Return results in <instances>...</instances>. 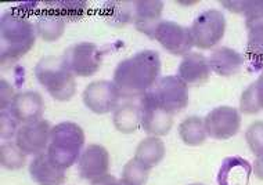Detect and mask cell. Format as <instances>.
Returning a JSON list of instances; mask_svg holds the SVG:
<instances>
[{
    "mask_svg": "<svg viewBox=\"0 0 263 185\" xmlns=\"http://www.w3.org/2000/svg\"><path fill=\"white\" fill-rule=\"evenodd\" d=\"M9 111L18 123L36 122L45 112V99L37 91H21L14 95Z\"/></svg>",
    "mask_w": 263,
    "mask_h": 185,
    "instance_id": "obj_14",
    "label": "cell"
},
{
    "mask_svg": "<svg viewBox=\"0 0 263 185\" xmlns=\"http://www.w3.org/2000/svg\"><path fill=\"white\" fill-rule=\"evenodd\" d=\"M190 185H204V184H190Z\"/></svg>",
    "mask_w": 263,
    "mask_h": 185,
    "instance_id": "obj_33",
    "label": "cell"
},
{
    "mask_svg": "<svg viewBox=\"0 0 263 185\" xmlns=\"http://www.w3.org/2000/svg\"><path fill=\"white\" fill-rule=\"evenodd\" d=\"M148 94L173 115L183 111L189 105V85L173 75L158 79Z\"/></svg>",
    "mask_w": 263,
    "mask_h": 185,
    "instance_id": "obj_7",
    "label": "cell"
},
{
    "mask_svg": "<svg viewBox=\"0 0 263 185\" xmlns=\"http://www.w3.org/2000/svg\"><path fill=\"white\" fill-rule=\"evenodd\" d=\"M205 130L213 140H229L241 129V113L233 107H218L205 116Z\"/></svg>",
    "mask_w": 263,
    "mask_h": 185,
    "instance_id": "obj_10",
    "label": "cell"
},
{
    "mask_svg": "<svg viewBox=\"0 0 263 185\" xmlns=\"http://www.w3.org/2000/svg\"><path fill=\"white\" fill-rule=\"evenodd\" d=\"M63 59L75 76L90 77L101 68L103 53L95 43L81 42L65 50Z\"/></svg>",
    "mask_w": 263,
    "mask_h": 185,
    "instance_id": "obj_6",
    "label": "cell"
},
{
    "mask_svg": "<svg viewBox=\"0 0 263 185\" xmlns=\"http://www.w3.org/2000/svg\"><path fill=\"white\" fill-rule=\"evenodd\" d=\"M226 32V18L222 11L209 9L198 14L190 27L193 45L201 50L212 49L222 40Z\"/></svg>",
    "mask_w": 263,
    "mask_h": 185,
    "instance_id": "obj_5",
    "label": "cell"
},
{
    "mask_svg": "<svg viewBox=\"0 0 263 185\" xmlns=\"http://www.w3.org/2000/svg\"><path fill=\"white\" fill-rule=\"evenodd\" d=\"M141 127L151 137L166 136L173 126V113L159 105L148 93L141 97Z\"/></svg>",
    "mask_w": 263,
    "mask_h": 185,
    "instance_id": "obj_12",
    "label": "cell"
},
{
    "mask_svg": "<svg viewBox=\"0 0 263 185\" xmlns=\"http://www.w3.org/2000/svg\"><path fill=\"white\" fill-rule=\"evenodd\" d=\"M250 89L254 94V98L256 101L259 111L263 109V73L258 77V80L254 81L252 85H250Z\"/></svg>",
    "mask_w": 263,
    "mask_h": 185,
    "instance_id": "obj_29",
    "label": "cell"
},
{
    "mask_svg": "<svg viewBox=\"0 0 263 185\" xmlns=\"http://www.w3.org/2000/svg\"><path fill=\"white\" fill-rule=\"evenodd\" d=\"M166 148L163 141L159 137H147L137 145L135 158L140 163H143L147 169H153L161 163L165 156Z\"/></svg>",
    "mask_w": 263,
    "mask_h": 185,
    "instance_id": "obj_21",
    "label": "cell"
},
{
    "mask_svg": "<svg viewBox=\"0 0 263 185\" xmlns=\"http://www.w3.org/2000/svg\"><path fill=\"white\" fill-rule=\"evenodd\" d=\"M20 123L13 117L10 111H2V138L10 141L17 136Z\"/></svg>",
    "mask_w": 263,
    "mask_h": 185,
    "instance_id": "obj_28",
    "label": "cell"
},
{
    "mask_svg": "<svg viewBox=\"0 0 263 185\" xmlns=\"http://www.w3.org/2000/svg\"><path fill=\"white\" fill-rule=\"evenodd\" d=\"M211 72L212 69L209 65V59L205 55L200 53H189L179 64L177 76L187 85L198 86L209 80Z\"/></svg>",
    "mask_w": 263,
    "mask_h": 185,
    "instance_id": "obj_16",
    "label": "cell"
},
{
    "mask_svg": "<svg viewBox=\"0 0 263 185\" xmlns=\"http://www.w3.org/2000/svg\"><path fill=\"white\" fill-rule=\"evenodd\" d=\"M248 29L247 57L251 64V71H263V23L251 25Z\"/></svg>",
    "mask_w": 263,
    "mask_h": 185,
    "instance_id": "obj_22",
    "label": "cell"
},
{
    "mask_svg": "<svg viewBox=\"0 0 263 185\" xmlns=\"http://www.w3.org/2000/svg\"><path fill=\"white\" fill-rule=\"evenodd\" d=\"M133 6V18L132 23L139 32L144 33L145 36L154 39L155 29L162 21L163 3L162 2H132Z\"/></svg>",
    "mask_w": 263,
    "mask_h": 185,
    "instance_id": "obj_15",
    "label": "cell"
},
{
    "mask_svg": "<svg viewBox=\"0 0 263 185\" xmlns=\"http://www.w3.org/2000/svg\"><path fill=\"white\" fill-rule=\"evenodd\" d=\"M242 15L245 17V27L250 28L251 25L263 23V0H244Z\"/></svg>",
    "mask_w": 263,
    "mask_h": 185,
    "instance_id": "obj_27",
    "label": "cell"
},
{
    "mask_svg": "<svg viewBox=\"0 0 263 185\" xmlns=\"http://www.w3.org/2000/svg\"><path fill=\"white\" fill-rule=\"evenodd\" d=\"M254 174L258 180L263 181V154L256 156L254 162Z\"/></svg>",
    "mask_w": 263,
    "mask_h": 185,
    "instance_id": "obj_32",
    "label": "cell"
},
{
    "mask_svg": "<svg viewBox=\"0 0 263 185\" xmlns=\"http://www.w3.org/2000/svg\"><path fill=\"white\" fill-rule=\"evenodd\" d=\"M109 154L108 151L99 144L87 145L83 149L78 160V172L83 180L95 181L108 174Z\"/></svg>",
    "mask_w": 263,
    "mask_h": 185,
    "instance_id": "obj_13",
    "label": "cell"
},
{
    "mask_svg": "<svg viewBox=\"0 0 263 185\" xmlns=\"http://www.w3.org/2000/svg\"><path fill=\"white\" fill-rule=\"evenodd\" d=\"M29 174L39 185H63L65 181V170L51 162L47 152L33 158L29 165Z\"/></svg>",
    "mask_w": 263,
    "mask_h": 185,
    "instance_id": "obj_17",
    "label": "cell"
},
{
    "mask_svg": "<svg viewBox=\"0 0 263 185\" xmlns=\"http://www.w3.org/2000/svg\"><path fill=\"white\" fill-rule=\"evenodd\" d=\"M148 173L150 169H147L136 158H133L123 167L122 180L129 185H145L148 180Z\"/></svg>",
    "mask_w": 263,
    "mask_h": 185,
    "instance_id": "obj_25",
    "label": "cell"
},
{
    "mask_svg": "<svg viewBox=\"0 0 263 185\" xmlns=\"http://www.w3.org/2000/svg\"><path fill=\"white\" fill-rule=\"evenodd\" d=\"M13 87L6 80H2V111H7L14 98Z\"/></svg>",
    "mask_w": 263,
    "mask_h": 185,
    "instance_id": "obj_30",
    "label": "cell"
},
{
    "mask_svg": "<svg viewBox=\"0 0 263 185\" xmlns=\"http://www.w3.org/2000/svg\"><path fill=\"white\" fill-rule=\"evenodd\" d=\"M0 162H2V166L7 170H20L27 163V154H24L15 142L7 141L2 144Z\"/></svg>",
    "mask_w": 263,
    "mask_h": 185,
    "instance_id": "obj_24",
    "label": "cell"
},
{
    "mask_svg": "<svg viewBox=\"0 0 263 185\" xmlns=\"http://www.w3.org/2000/svg\"><path fill=\"white\" fill-rule=\"evenodd\" d=\"M85 133L79 125L73 122H61L51 129L47 155L51 162L67 170L78 163L85 148Z\"/></svg>",
    "mask_w": 263,
    "mask_h": 185,
    "instance_id": "obj_3",
    "label": "cell"
},
{
    "mask_svg": "<svg viewBox=\"0 0 263 185\" xmlns=\"http://www.w3.org/2000/svg\"><path fill=\"white\" fill-rule=\"evenodd\" d=\"M35 25L21 14L7 13L0 21L2 65L10 67L32 50L36 40Z\"/></svg>",
    "mask_w": 263,
    "mask_h": 185,
    "instance_id": "obj_2",
    "label": "cell"
},
{
    "mask_svg": "<svg viewBox=\"0 0 263 185\" xmlns=\"http://www.w3.org/2000/svg\"><path fill=\"white\" fill-rule=\"evenodd\" d=\"M161 73V58L157 51L143 50L121 61L114 72V83L121 98L143 97L154 87Z\"/></svg>",
    "mask_w": 263,
    "mask_h": 185,
    "instance_id": "obj_1",
    "label": "cell"
},
{
    "mask_svg": "<svg viewBox=\"0 0 263 185\" xmlns=\"http://www.w3.org/2000/svg\"><path fill=\"white\" fill-rule=\"evenodd\" d=\"M39 85L57 101H69L77 93V80L63 57H43L35 67Z\"/></svg>",
    "mask_w": 263,
    "mask_h": 185,
    "instance_id": "obj_4",
    "label": "cell"
},
{
    "mask_svg": "<svg viewBox=\"0 0 263 185\" xmlns=\"http://www.w3.org/2000/svg\"><path fill=\"white\" fill-rule=\"evenodd\" d=\"M83 104L93 113L104 115V113L114 112L119 105L118 87L111 80H97L91 81L90 85L83 90L82 94Z\"/></svg>",
    "mask_w": 263,
    "mask_h": 185,
    "instance_id": "obj_8",
    "label": "cell"
},
{
    "mask_svg": "<svg viewBox=\"0 0 263 185\" xmlns=\"http://www.w3.org/2000/svg\"><path fill=\"white\" fill-rule=\"evenodd\" d=\"M154 40L158 42L168 53L176 57H184L191 53L190 50L194 46L191 39L190 28L166 19L158 24L154 33Z\"/></svg>",
    "mask_w": 263,
    "mask_h": 185,
    "instance_id": "obj_9",
    "label": "cell"
},
{
    "mask_svg": "<svg viewBox=\"0 0 263 185\" xmlns=\"http://www.w3.org/2000/svg\"><path fill=\"white\" fill-rule=\"evenodd\" d=\"M51 129L53 127L49 120H45V119L25 123L23 126H20L14 142L18 145V148L24 154L37 156L49 148Z\"/></svg>",
    "mask_w": 263,
    "mask_h": 185,
    "instance_id": "obj_11",
    "label": "cell"
},
{
    "mask_svg": "<svg viewBox=\"0 0 263 185\" xmlns=\"http://www.w3.org/2000/svg\"><path fill=\"white\" fill-rule=\"evenodd\" d=\"M90 185H129V184L125 182L122 178L118 180V178H115V177L111 176V174L108 173V174H105V176L97 178V180L91 181Z\"/></svg>",
    "mask_w": 263,
    "mask_h": 185,
    "instance_id": "obj_31",
    "label": "cell"
},
{
    "mask_svg": "<svg viewBox=\"0 0 263 185\" xmlns=\"http://www.w3.org/2000/svg\"><path fill=\"white\" fill-rule=\"evenodd\" d=\"M114 126L123 134H132L141 126V107L135 102H123L117 107L112 115Z\"/></svg>",
    "mask_w": 263,
    "mask_h": 185,
    "instance_id": "obj_19",
    "label": "cell"
},
{
    "mask_svg": "<svg viewBox=\"0 0 263 185\" xmlns=\"http://www.w3.org/2000/svg\"><path fill=\"white\" fill-rule=\"evenodd\" d=\"M209 65L212 72L219 76L230 77L240 72L244 67V57L237 50L230 47H218L209 57Z\"/></svg>",
    "mask_w": 263,
    "mask_h": 185,
    "instance_id": "obj_18",
    "label": "cell"
},
{
    "mask_svg": "<svg viewBox=\"0 0 263 185\" xmlns=\"http://www.w3.org/2000/svg\"><path fill=\"white\" fill-rule=\"evenodd\" d=\"M179 136L189 147H198L206 140L204 119L200 116H189L179 125Z\"/></svg>",
    "mask_w": 263,
    "mask_h": 185,
    "instance_id": "obj_23",
    "label": "cell"
},
{
    "mask_svg": "<svg viewBox=\"0 0 263 185\" xmlns=\"http://www.w3.org/2000/svg\"><path fill=\"white\" fill-rule=\"evenodd\" d=\"M245 141L255 156L263 154V120L251 123L245 131Z\"/></svg>",
    "mask_w": 263,
    "mask_h": 185,
    "instance_id": "obj_26",
    "label": "cell"
},
{
    "mask_svg": "<svg viewBox=\"0 0 263 185\" xmlns=\"http://www.w3.org/2000/svg\"><path fill=\"white\" fill-rule=\"evenodd\" d=\"M37 36L45 42H55L65 31V18L54 10H46L37 17L35 24Z\"/></svg>",
    "mask_w": 263,
    "mask_h": 185,
    "instance_id": "obj_20",
    "label": "cell"
}]
</instances>
